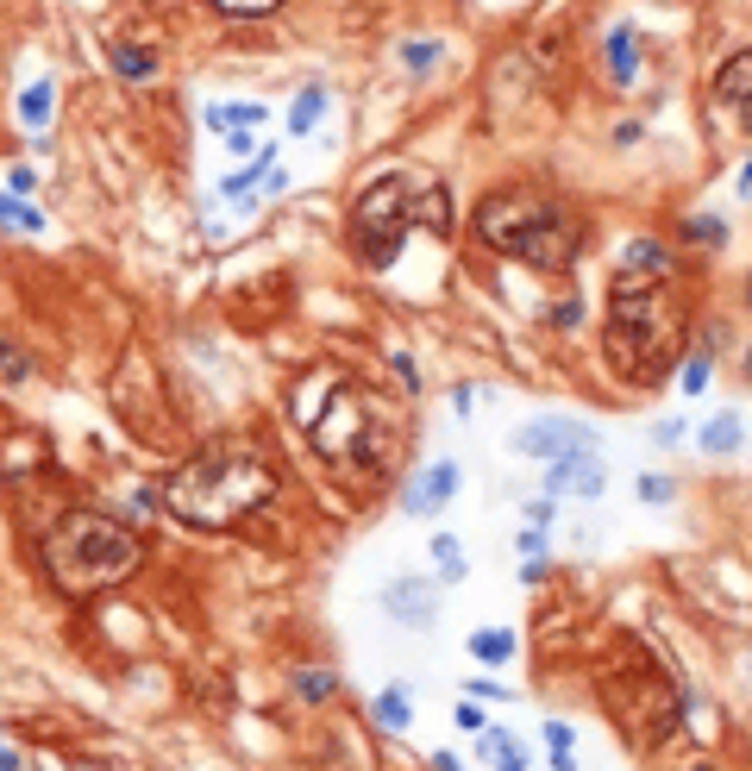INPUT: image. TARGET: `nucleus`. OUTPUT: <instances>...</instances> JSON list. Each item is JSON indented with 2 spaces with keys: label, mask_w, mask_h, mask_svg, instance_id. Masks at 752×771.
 <instances>
[{
  "label": "nucleus",
  "mask_w": 752,
  "mask_h": 771,
  "mask_svg": "<svg viewBox=\"0 0 752 771\" xmlns=\"http://www.w3.org/2000/svg\"><path fill=\"white\" fill-rule=\"evenodd\" d=\"M452 496H458V464L439 458V464H427V477H414V489L402 496V508L408 514H433V508H445Z\"/></svg>",
  "instance_id": "obj_10"
},
{
  "label": "nucleus",
  "mask_w": 752,
  "mask_h": 771,
  "mask_svg": "<svg viewBox=\"0 0 752 771\" xmlns=\"http://www.w3.org/2000/svg\"><path fill=\"white\" fill-rule=\"evenodd\" d=\"M226 145H232V151H239V157H251V151H257V132H232V138H226Z\"/></svg>",
  "instance_id": "obj_36"
},
{
  "label": "nucleus",
  "mask_w": 752,
  "mask_h": 771,
  "mask_svg": "<svg viewBox=\"0 0 752 771\" xmlns=\"http://www.w3.org/2000/svg\"><path fill=\"white\" fill-rule=\"evenodd\" d=\"M470 690L489 696V703H508V696H514V690H502V684H496V677H483V684H470Z\"/></svg>",
  "instance_id": "obj_34"
},
{
  "label": "nucleus",
  "mask_w": 752,
  "mask_h": 771,
  "mask_svg": "<svg viewBox=\"0 0 752 771\" xmlns=\"http://www.w3.org/2000/svg\"><path fill=\"white\" fill-rule=\"evenodd\" d=\"M740 182H746V189H740V195H752V163H746V176H740Z\"/></svg>",
  "instance_id": "obj_38"
},
{
  "label": "nucleus",
  "mask_w": 752,
  "mask_h": 771,
  "mask_svg": "<svg viewBox=\"0 0 752 771\" xmlns=\"http://www.w3.org/2000/svg\"><path fill=\"white\" fill-rule=\"evenodd\" d=\"M477 239L496 257L564 276V270H577V257H583V220H577V207L552 189H496V195L477 201Z\"/></svg>",
  "instance_id": "obj_3"
},
{
  "label": "nucleus",
  "mask_w": 752,
  "mask_h": 771,
  "mask_svg": "<svg viewBox=\"0 0 752 771\" xmlns=\"http://www.w3.org/2000/svg\"><path fill=\"white\" fill-rule=\"evenodd\" d=\"M0 771H19V753L7 746V734H0Z\"/></svg>",
  "instance_id": "obj_37"
},
{
  "label": "nucleus",
  "mask_w": 752,
  "mask_h": 771,
  "mask_svg": "<svg viewBox=\"0 0 752 771\" xmlns=\"http://www.w3.org/2000/svg\"><path fill=\"white\" fill-rule=\"evenodd\" d=\"M38 558H44V577H51L69 602H88V596L120 590V583L138 577V565H145V540H138V527H126L120 514L69 508L63 521L44 533Z\"/></svg>",
  "instance_id": "obj_4"
},
{
  "label": "nucleus",
  "mask_w": 752,
  "mask_h": 771,
  "mask_svg": "<svg viewBox=\"0 0 752 771\" xmlns=\"http://www.w3.org/2000/svg\"><path fill=\"white\" fill-rule=\"evenodd\" d=\"M746 308H752V276H746Z\"/></svg>",
  "instance_id": "obj_39"
},
{
  "label": "nucleus",
  "mask_w": 752,
  "mask_h": 771,
  "mask_svg": "<svg viewBox=\"0 0 752 771\" xmlns=\"http://www.w3.org/2000/svg\"><path fill=\"white\" fill-rule=\"evenodd\" d=\"M51 107H57V82H32L26 95H19V120H26L32 132L51 126Z\"/></svg>",
  "instance_id": "obj_13"
},
{
  "label": "nucleus",
  "mask_w": 752,
  "mask_h": 771,
  "mask_svg": "<svg viewBox=\"0 0 752 771\" xmlns=\"http://www.w3.org/2000/svg\"><path fill=\"white\" fill-rule=\"evenodd\" d=\"M546 740H552V765L571 771V765H577V759H571V728H564V721H546Z\"/></svg>",
  "instance_id": "obj_23"
},
{
  "label": "nucleus",
  "mask_w": 752,
  "mask_h": 771,
  "mask_svg": "<svg viewBox=\"0 0 752 771\" xmlns=\"http://www.w3.org/2000/svg\"><path fill=\"white\" fill-rule=\"evenodd\" d=\"M608 69H615V82H633V69H640V44H633V32L608 38Z\"/></svg>",
  "instance_id": "obj_18"
},
{
  "label": "nucleus",
  "mask_w": 752,
  "mask_h": 771,
  "mask_svg": "<svg viewBox=\"0 0 752 771\" xmlns=\"http://www.w3.org/2000/svg\"><path fill=\"white\" fill-rule=\"evenodd\" d=\"M715 101L740 120V132H752V51L727 57V63L715 69Z\"/></svg>",
  "instance_id": "obj_9"
},
{
  "label": "nucleus",
  "mask_w": 752,
  "mask_h": 771,
  "mask_svg": "<svg viewBox=\"0 0 752 771\" xmlns=\"http://www.w3.org/2000/svg\"><path fill=\"white\" fill-rule=\"evenodd\" d=\"M113 69H120L126 82H145V76H157V51H145V44H113Z\"/></svg>",
  "instance_id": "obj_15"
},
{
  "label": "nucleus",
  "mask_w": 752,
  "mask_h": 771,
  "mask_svg": "<svg viewBox=\"0 0 752 771\" xmlns=\"http://www.w3.org/2000/svg\"><path fill=\"white\" fill-rule=\"evenodd\" d=\"M596 446V433L583 427V420H564V414H539V420H527L521 433H514V452L521 458H564V452H590Z\"/></svg>",
  "instance_id": "obj_7"
},
{
  "label": "nucleus",
  "mask_w": 752,
  "mask_h": 771,
  "mask_svg": "<svg viewBox=\"0 0 752 771\" xmlns=\"http://www.w3.org/2000/svg\"><path fill=\"white\" fill-rule=\"evenodd\" d=\"M389 615H402L408 627H427V621H433V596H427V583H420V577H402V583L389 590Z\"/></svg>",
  "instance_id": "obj_11"
},
{
  "label": "nucleus",
  "mask_w": 752,
  "mask_h": 771,
  "mask_svg": "<svg viewBox=\"0 0 752 771\" xmlns=\"http://www.w3.org/2000/svg\"><path fill=\"white\" fill-rule=\"evenodd\" d=\"M514 546H521V558H539V552H546V533H539V527H521V540H514Z\"/></svg>",
  "instance_id": "obj_30"
},
{
  "label": "nucleus",
  "mask_w": 752,
  "mask_h": 771,
  "mask_svg": "<svg viewBox=\"0 0 752 771\" xmlns=\"http://www.w3.org/2000/svg\"><path fill=\"white\" fill-rule=\"evenodd\" d=\"M746 370H752V352H746Z\"/></svg>",
  "instance_id": "obj_40"
},
{
  "label": "nucleus",
  "mask_w": 752,
  "mask_h": 771,
  "mask_svg": "<svg viewBox=\"0 0 752 771\" xmlns=\"http://www.w3.org/2000/svg\"><path fill=\"white\" fill-rule=\"evenodd\" d=\"M702 389H709V352L684 358V395H702Z\"/></svg>",
  "instance_id": "obj_25"
},
{
  "label": "nucleus",
  "mask_w": 752,
  "mask_h": 771,
  "mask_svg": "<svg viewBox=\"0 0 752 771\" xmlns=\"http://www.w3.org/2000/svg\"><path fill=\"white\" fill-rule=\"evenodd\" d=\"M0 226H7V232H44V214H38L26 195L0 189Z\"/></svg>",
  "instance_id": "obj_14"
},
{
  "label": "nucleus",
  "mask_w": 752,
  "mask_h": 771,
  "mask_svg": "<svg viewBox=\"0 0 752 771\" xmlns=\"http://www.w3.org/2000/svg\"><path fill=\"white\" fill-rule=\"evenodd\" d=\"M376 721H383V728H389V734H402V728H408V696H402V684H395V690H383V696H376Z\"/></svg>",
  "instance_id": "obj_20"
},
{
  "label": "nucleus",
  "mask_w": 752,
  "mask_h": 771,
  "mask_svg": "<svg viewBox=\"0 0 752 771\" xmlns=\"http://www.w3.org/2000/svg\"><path fill=\"white\" fill-rule=\"evenodd\" d=\"M684 232H690L696 245H721V239H727V226H721V220H690Z\"/></svg>",
  "instance_id": "obj_26"
},
{
  "label": "nucleus",
  "mask_w": 752,
  "mask_h": 771,
  "mask_svg": "<svg viewBox=\"0 0 752 771\" xmlns=\"http://www.w3.org/2000/svg\"><path fill=\"white\" fill-rule=\"evenodd\" d=\"M220 13H232V19H264V13H276L282 0H214Z\"/></svg>",
  "instance_id": "obj_24"
},
{
  "label": "nucleus",
  "mask_w": 752,
  "mask_h": 771,
  "mask_svg": "<svg viewBox=\"0 0 752 771\" xmlns=\"http://www.w3.org/2000/svg\"><path fill=\"white\" fill-rule=\"evenodd\" d=\"M408 69H427V63H439V44H408Z\"/></svg>",
  "instance_id": "obj_29"
},
{
  "label": "nucleus",
  "mask_w": 752,
  "mask_h": 771,
  "mask_svg": "<svg viewBox=\"0 0 752 771\" xmlns=\"http://www.w3.org/2000/svg\"><path fill=\"white\" fill-rule=\"evenodd\" d=\"M690 333V295L677 283V257L665 245H627L615 289H608V364L627 383H658L684 358Z\"/></svg>",
  "instance_id": "obj_1"
},
{
  "label": "nucleus",
  "mask_w": 752,
  "mask_h": 771,
  "mask_svg": "<svg viewBox=\"0 0 752 771\" xmlns=\"http://www.w3.org/2000/svg\"><path fill=\"white\" fill-rule=\"evenodd\" d=\"M7 189H13V195H32V189H38V176H32V170H26V163H19V170H13V176H7Z\"/></svg>",
  "instance_id": "obj_31"
},
{
  "label": "nucleus",
  "mask_w": 752,
  "mask_h": 771,
  "mask_svg": "<svg viewBox=\"0 0 752 771\" xmlns=\"http://www.w3.org/2000/svg\"><path fill=\"white\" fill-rule=\"evenodd\" d=\"M207 126L214 132H257L264 126V107L257 101H214L207 107Z\"/></svg>",
  "instance_id": "obj_12"
},
{
  "label": "nucleus",
  "mask_w": 752,
  "mask_h": 771,
  "mask_svg": "<svg viewBox=\"0 0 752 771\" xmlns=\"http://www.w3.org/2000/svg\"><path fill=\"white\" fill-rule=\"evenodd\" d=\"M640 502L665 508V502H671V483H665V477H640Z\"/></svg>",
  "instance_id": "obj_27"
},
{
  "label": "nucleus",
  "mask_w": 752,
  "mask_h": 771,
  "mask_svg": "<svg viewBox=\"0 0 752 771\" xmlns=\"http://www.w3.org/2000/svg\"><path fill=\"white\" fill-rule=\"evenodd\" d=\"M470 652L489 659V665H502V659H514V634L508 627H483V634H470Z\"/></svg>",
  "instance_id": "obj_17"
},
{
  "label": "nucleus",
  "mask_w": 752,
  "mask_h": 771,
  "mask_svg": "<svg viewBox=\"0 0 752 771\" xmlns=\"http://www.w3.org/2000/svg\"><path fill=\"white\" fill-rule=\"evenodd\" d=\"M295 690H301V703H326L339 690V677L333 671H295Z\"/></svg>",
  "instance_id": "obj_21"
},
{
  "label": "nucleus",
  "mask_w": 752,
  "mask_h": 771,
  "mask_svg": "<svg viewBox=\"0 0 752 771\" xmlns=\"http://www.w3.org/2000/svg\"><path fill=\"white\" fill-rule=\"evenodd\" d=\"M702 446H709L715 458H721V452H734V446H740V414H715L709 427H702Z\"/></svg>",
  "instance_id": "obj_19"
},
{
  "label": "nucleus",
  "mask_w": 752,
  "mask_h": 771,
  "mask_svg": "<svg viewBox=\"0 0 752 771\" xmlns=\"http://www.w3.org/2000/svg\"><path fill=\"white\" fill-rule=\"evenodd\" d=\"M320 113H326V88H301L295 107H289V132H314Z\"/></svg>",
  "instance_id": "obj_16"
},
{
  "label": "nucleus",
  "mask_w": 752,
  "mask_h": 771,
  "mask_svg": "<svg viewBox=\"0 0 752 771\" xmlns=\"http://www.w3.org/2000/svg\"><path fill=\"white\" fill-rule=\"evenodd\" d=\"M282 489V458L264 439L226 433L188 452L170 477H163V508L188 527H239Z\"/></svg>",
  "instance_id": "obj_2"
},
{
  "label": "nucleus",
  "mask_w": 752,
  "mask_h": 771,
  "mask_svg": "<svg viewBox=\"0 0 752 771\" xmlns=\"http://www.w3.org/2000/svg\"><path fill=\"white\" fill-rule=\"evenodd\" d=\"M652 439H658V446H677V439H684V420H658Z\"/></svg>",
  "instance_id": "obj_33"
},
{
  "label": "nucleus",
  "mask_w": 752,
  "mask_h": 771,
  "mask_svg": "<svg viewBox=\"0 0 752 771\" xmlns=\"http://www.w3.org/2000/svg\"><path fill=\"white\" fill-rule=\"evenodd\" d=\"M0 370H7V377H13V383H26V370H32V364H26V358H13V345H7V339H0Z\"/></svg>",
  "instance_id": "obj_28"
},
{
  "label": "nucleus",
  "mask_w": 752,
  "mask_h": 771,
  "mask_svg": "<svg viewBox=\"0 0 752 771\" xmlns=\"http://www.w3.org/2000/svg\"><path fill=\"white\" fill-rule=\"evenodd\" d=\"M458 728H470V734H483V709H477V703H458Z\"/></svg>",
  "instance_id": "obj_32"
},
{
  "label": "nucleus",
  "mask_w": 752,
  "mask_h": 771,
  "mask_svg": "<svg viewBox=\"0 0 752 771\" xmlns=\"http://www.w3.org/2000/svg\"><path fill=\"white\" fill-rule=\"evenodd\" d=\"M433 558H439V577H464V552H458L452 533H439V540H433Z\"/></svg>",
  "instance_id": "obj_22"
},
{
  "label": "nucleus",
  "mask_w": 752,
  "mask_h": 771,
  "mask_svg": "<svg viewBox=\"0 0 752 771\" xmlns=\"http://www.w3.org/2000/svg\"><path fill=\"white\" fill-rule=\"evenodd\" d=\"M577 320H583V301H564V308L552 314V326H577Z\"/></svg>",
  "instance_id": "obj_35"
},
{
  "label": "nucleus",
  "mask_w": 752,
  "mask_h": 771,
  "mask_svg": "<svg viewBox=\"0 0 752 771\" xmlns=\"http://www.w3.org/2000/svg\"><path fill=\"white\" fill-rule=\"evenodd\" d=\"M602 483H608V464L602 452H564L552 458V471H546V496H602Z\"/></svg>",
  "instance_id": "obj_8"
},
{
  "label": "nucleus",
  "mask_w": 752,
  "mask_h": 771,
  "mask_svg": "<svg viewBox=\"0 0 752 771\" xmlns=\"http://www.w3.org/2000/svg\"><path fill=\"white\" fill-rule=\"evenodd\" d=\"M308 439H314L320 464L345 489H370L395 464V452H402V427H395V414L376 402L364 383H339L333 395H326V408L314 414Z\"/></svg>",
  "instance_id": "obj_5"
},
{
  "label": "nucleus",
  "mask_w": 752,
  "mask_h": 771,
  "mask_svg": "<svg viewBox=\"0 0 752 771\" xmlns=\"http://www.w3.org/2000/svg\"><path fill=\"white\" fill-rule=\"evenodd\" d=\"M408 232H433L445 239L452 232V195L439 182H414V176H376L370 189L351 207V239L370 270H389L402 257Z\"/></svg>",
  "instance_id": "obj_6"
}]
</instances>
